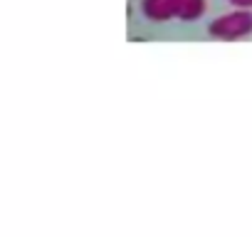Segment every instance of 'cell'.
Wrapping results in <instances>:
<instances>
[{
    "instance_id": "obj_2",
    "label": "cell",
    "mask_w": 252,
    "mask_h": 237,
    "mask_svg": "<svg viewBox=\"0 0 252 237\" xmlns=\"http://www.w3.org/2000/svg\"><path fill=\"white\" fill-rule=\"evenodd\" d=\"M141 13L151 23H168L178 18V0H141Z\"/></svg>"
},
{
    "instance_id": "obj_1",
    "label": "cell",
    "mask_w": 252,
    "mask_h": 237,
    "mask_svg": "<svg viewBox=\"0 0 252 237\" xmlns=\"http://www.w3.org/2000/svg\"><path fill=\"white\" fill-rule=\"evenodd\" d=\"M208 35L215 37V40H225V42L250 37L252 35V10L235 8L232 13H225V15L215 18L208 25Z\"/></svg>"
},
{
    "instance_id": "obj_4",
    "label": "cell",
    "mask_w": 252,
    "mask_h": 237,
    "mask_svg": "<svg viewBox=\"0 0 252 237\" xmlns=\"http://www.w3.org/2000/svg\"><path fill=\"white\" fill-rule=\"evenodd\" d=\"M227 3L232 8H247V10H252V0H227Z\"/></svg>"
},
{
    "instance_id": "obj_3",
    "label": "cell",
    "mask_w": 252,
    "mask_h": 237,
    "mask_svg": "<svg viewBox=\"0 0 252 237\" xmlns=\"http://www.w3.org/2000/svg\"><path fill=\"white\" fill-rule=\"evenodd\" d=\"M208 10V0H178V18L183 23H193L200 20Z\"/></svg>"
}]
</instances>
